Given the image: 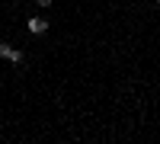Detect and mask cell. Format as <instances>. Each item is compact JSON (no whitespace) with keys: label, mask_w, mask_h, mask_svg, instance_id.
Here are the masks:
<instances>
[{"label":"cell","mask_w":160,"mask_h":144,"mask_svg":"<svg viewBox=\"0 0 160 144\" xmlns=\"http://www.w3.org/2000/svg\"><path fill=\"white\" fill-rule=\"evenodd\" d=\"M0 58H7V61H13V64H19V61H22V51L10 48L7 42H0Z\"/></svg>","instance_id":"cell-1"},{"label":"cell","mask_w":160,"mask_h":144,"mask_svg":"<svg viewBox=\"0 0 160 144\" xmlns=\"http://www.w3.org/2000/svg\"><path fill=\"white\" fill-rule=\"evenodd\" d=\"M48 29V19H29V32H35V35H42Z\"/></svg>","instance_id":"cell-2"},{"label":"cell","mask_w":160,"mask_h":144,"mask_svg":"<svg viewBox=\"0 0 160 144\" xmlns=\"http://www.w3.org/2000/svg\"><path fill=\"white\" fill-rule=\"evenodd\" d=\"M35 3H38V7H51V0H35Z\"/></svg>","instance_id":"cell-3"}]
</instances>
